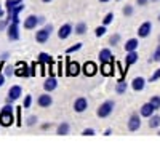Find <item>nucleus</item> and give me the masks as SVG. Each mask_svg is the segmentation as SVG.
I'll list each match as a JSON object with an SVG mask.
<instances>
[{
	"instance_id": "nucleus-1",
	"label": "nucleus",
	"mask_w": 160,
	"mask_h": 144,
	"mask_svg": "<svg viewBox=\"0 0 160 144\" xmlns=\"http://www.w3.org/2000/svg\"><path fill=\"white\" fill-rule=\"evenodd\" d=\"M13 123H16V117L13 115V104L8 102L0 111V125L2 127H11Z\"/></svg>"
},
{
	"instance_id": "nucleus-2",
	"label": "nucleus",
	"mask_w": 160,
	"mask_h": 144,
	"mask_svg": "<svg viewBox=\"0 0 160 144\" xmlns=\"http://www.w3.org/2000/svg\"><path fill=\"white\" fill-rule=\"evenodd\" d=\"M114 107H115V102H114V101H111V99H109V101H104L101 106L98 107L96 114H98L99 119H108V117L112 114Z\"/></svg>"
},
{
	"instance_id": "nucleus-3",
	"label": "nucleus",
	"mask_w": 160,
	"mask_h": 144,
	"mask_svg": "<svg viewBox=\"0 0 160 144\" xmlns=\"http://www.w3.org/2000/svg\"><path fill=\"white\" fill-rule=\"evenodd\" d=\"M21 93H22V88L19 85H13L10 90H8V101L7 102H13L21 98Z\"/></svg>"
},
{
	"instance_id": "nucleus-4",
	"label": "nucleus",
	"mask_w": 160,
	"mask_h": 144,
	"mask_svg": "<svg viewBox=\"0 0 160 144\" xmlns=\"http://www.w3.org/2000/svg\"><path fill=\"white\" fill-rule=\"evenodd\" d=\"M88 109V101H87V98H77L75 101H74V111L77 112V114H82V112H85Z\"/></svg>"
},
{
	"instance_id": "nucleus-5",
	"label": "nucleus",
	"mask_w": 160,
	"mask_h": 144,
	"mask_svg": "<svg viewBox=\"0 0 160 144\" xmlns=\"http://www.w3.org/2000/svg\"><path fill=\"white\" fill-rule=\"evenodd\" d=\"M7 32H8V38L11 42H16L18 38H19V29H18V22H10L8 24V29H7Z\"/></svg>"
},
{
	"instance_id": "nucleus-6",
	"label": "nucleus",
	"mask_w": 160,
	"mask_h": 144,
	"mask_svg": "<svg viewBox=\"0 0 160 144\" xmlns=\"http://www.w3.org/2000/svg\"><path fill=\"white\" fill-rule=\"evenodd\" d=\"M114 69H115L114 61L101 62V67H99V71H101V74H102L104 77H112V75H114Z\"/></svg>"
},
{
	"instance_id": "nucleus-7",
	"label": "nucleus",
	"mask_w": 160,
	"mask_h": 144,
	"mask_svg": "<svg viewBox=\"0 0 160 144\" xmlns=\"http://www.w3.org/2000/svg\"><path fill=\"white\" fill-rule=\"evenodd\" d=\"M139 128H141V117L138 114H133L128 119V130L130 132H136Z\"/></svg>"
},
{
	"instance_id": "nucleus-8",
	"label": "nucleus",
	"mask_w": 160,
	"mask_h": 144,
	"mask_svg": "<svg viewBox=\"0 0 160 144\" xmlns=\"http://www.w3.org/2000/svg\"><path fill=\"white\" fill-rule=\"evenodd\" d=\"M82 69H83V74L87 75V77H93L96 72H98V66L93 61H87L83 66H82Z\"/></svg>"
},
{
	"instance_id": "nucleus-9",
	"label": "nucleus",
	"mask_w": 160,
	"mask_h": 144,
	"mask_svg": "<svg viewBox=\"0 0 160 144\" xmlns=\"http://www.w3.org/2000/svg\"><path fill=\"white\" fill-rule=\"evenodd\" d=\"M80 69H82V66L77 62V61H69L68 62V74L69 77H77L78 74H80Z\"/></svg>"
},
{
	"instance_id": "nucleus-10",
	"label": "nucleus",
	"mask_w": 160,
	"mask_h": 144,
	"mask_svg": "<svg viewBox=\"0 0 160 144\" xmlns=\"http://www.w3.org/2000/svg\"><path fill=\"white\" fill-rule=\"evenodd\" d=\"M37 104L40 107H50L51 104H53V98H51V95H48V93H43V95H40L38 98H37Z\"/></svg>"
},
{
	"instance_id": "nucleus-11",
	"label": "nucleus",
	"mask_w": 160,
	"mask_h": 144,
	"mask_svg": "<svg viewBox=\"0 0 160 144\" xmlns=\"http://www.w3.org/2000/svg\"><path fill=\"white\" fill-rule=\"evenodd\" d=\"M72 31H74V27H72L71 24L66 22V24H62L61 27H59V31H58V37L61 38V40H66V38H68V37L72 34Z\"/></svg>"
},
{
	"instance_id": "nucleus-12",
	"label": "nucleus",
	"mask_w": 160,
	"mask_h": 144,
	"mask_svg": "<svg viewBox=\"0 0 160 144\" xmlns=\"http://www.w3.org/2000/svg\"><path fill=\"white\" fill-rule=\"evenodd\" d=\"M40 22V19L35 16V15H29L28 18L24 19V29H28V31H32L37 27V24Z\"/></svg>"
},
{
	"instance_id": "nucleus-13",
	"label": "nucleus",
	"mask_w": 160,
	"mask_h": 144,
	"mask_svg": "<svg viewBox=\"0 0 160 144\" xmlns=\"http://www.w3.org/2000/svg\"><path fill=\"white\" fill-rule=\"evenodd\" d=\"M151 31H152V24H151L149 21H146V22H142V24L139 26V29H138V37L146 38V37L151 34Z\"/></svg>"
},
{
	"instance_id": "nucleus-14",
	"label": "nucleus",
	"mask_w": 160,
	"mask_h": 144,
	"mask_svg": "<svg viewBox=\"0 0 160 144\" xmlns=\"http://www.w3.org/2000/svg\"><path fill=\"white\" fill-rule=\"evenodd\" d=\"M50 31H47L45 27L43 29H38L37 32H35V40L38 42V43H47L48 42V38H50Z\"/></svg>"
},
{
	"instance_id": "nucleus-15",
	"label": "nucleus",
	"mask_w": 160,
	"mask_h": 144,
	"mask_svg": "<svg viewBox=\"0 0 160 144\" xmlns=\"http://www.w3.org/2000/svg\"><path fill=\"white\" fill-rule=\"evenodd\" d=\"M56 87H58V80H56L55 75H50L45 80V83H43V90L45 91H55Z\"/></svg>"
},
{
	"instance_id": "nucleus-16",
	"label": "nucleus",
	"mask_w": 160,
	"mask_h": 144,
	"mask_svg": "<svg viewBox=\"0 0 160 144\" xmlns=\"http://www.w3.org/2000/svg\"><path fill=\"white\" fill-rule=\"evenodd\" d=\"M99 61L101 62H109V61H114V55H112V51L109 48H102L99 51V55H98Z\"/></svg>"
},
{
	"instance_id": "nucleus-17",
	"label": "nucleus",
	"mask_w": 160,
	"mask_h": 144,
	"mask_svg": "<svg viewBox=\"0 0 160 144\" xmlns=\"http://www.w3.org/2000/svg\"><path fill=\"white\" fill-rule=\"evenodd\" d=\"M146 87V80L142 77H135L133 78V82H131V88L135 90V91H142Z\"/></svg>"
},
{
	"instance_id": "nucleus-18",
	"label": "nucleus",
	"mask_w": 160,
	"mask_h": 144,
	"mask_svg": "<svg viewBox=\"0 0 160 144\" xmlns=\"http://www.w3.org/2000/svg\"><path fill=\"white\" fill-rule=\"evenodd\" d=\"M138 61V53H136V50H133V51H127V56H125V66H131V64H135Z\"/></svg>"
},
{
	"instance_id": "nucleus-19",
	"label": "nucleus",
	"mask_w": 160,
	"mask_h": 144,
	"mask_svg": "<svg viewBox=\"0 0 160 144\" xmlns=\"http://www.w3.org/2000/svg\"><path fill=\"white\" fill-rule=\"evenodd\" d=\"M154 106L151 104V101L149 102H146V104H142L141 106V117H151L152 114H154Z\"/></svg>"
},
{
	"instance_id": "nucleus-20",
	"label": "nucleus",
	"mask_w": 160,
	"mask_h": 144,
	"mask_svg": "<svg viewBox=\"0 0 160 144\" xmlns=\"http://www.w3.org/2000/svg\"><path fill=\"white\" fill-rule=\"evenodd\" d=\"M29 67L31 66H21V67H15V75H18V77H31L32 75V72L29 71Z\"/></svg>"
},
{
	"instance_id": "nucleus-21",
	"label": "nucleus",
	"mask_w": 160,
	"mask_h": 144,
	"mask_svg": "<svg viewBox=\"0 0 160 144\" xmlns=\"http://www.w3.org/2000/svg\"><path fill=\"white\" fill-rule=\"evenodd\" d=\"M38 62H42V64H48L50 67L55 66V61H53V58H51L50 55H47V53H40V55H38Z\"/></svg>"
},
{
	"instance_id": "nucleus-22",
	"label": "nucleus",
	"mask_w": 160,
	"mask_h": 144,
	"mask_svg": "<svg viewBox=\"0 0 160 144\" xmlns=\"http://www.w3.org/2000/svg\"><path fill=\"white\" fill-rule=\"evenodd\" d=\"M22 10H24V5H22V3L18 5V7H15V8H10V10H8V21H11V18L18 16Z\"/></svg>"
},
{
	"instance_id": "nucleus-23",
	"label": "nucleus",
	"mask_w": 160,
	"mask_h": 144,
	"mask_svg": "<svg viewBox=\"0 0 160 144\" xmlns=\"http://www.w3.org/2000/svg\"><path fill=\"white\" fill-rule=\"evenodd\" d=\"M139 45V40L138 38H130V40H127L125 43V51H133V50H136Z\"/></svg>"
},
{
	"instance_id": "nucleus-24",
	"label": "nucleus",
	"mask_w": 160,
	"mask_h": 144,
	"mask_svg": "<svg viewBox=\"0 0 160 144\" xmlns=\"http://www.w3.org/2000/svg\"><path fill=\"white\" fill-rule=\"evenodd\" d=\"M45 66V64H42V62H32V75H42L43 72H42V67Z\"/></svg>"
},
{
	"instance_id": "nucleus-25",
	"label": "nucleus",
	"mask_w": 160,
	"mask_h": 144,
	"mask_svg": "<svg viewBox=\"0 0 160 144\" xmlns=\"http://www.w3.org/2000/svg\"><path fill=\"white\" fill-rule=\"evenodd\" d=\"M149 127L151 128H157V127H160V115H151L149 117Z\"/></svg>"
},
{
	"instance_id": "nucleus-26",
	"label": "nucleus",
	"mask_w": 160,
	"mask_h": 144,
	"mask_svg": "<svg viewBox=\"0 0 160 144\" xmlns=\"http://www.w3.org/2000/svg\"><path fill=\"white\" fill-rule=\"evenodd\" d=\"M85 32H87V24L85 22H78L77 27H75V34L77 35H83Z\"/></svg>"
},
{
	"instance_id": "nucleus-27",
	"label": "nucleus",
	"mask_w": 160,
	"mask_h": 144,
	"mask_svg": "<svg viewBox=\"0 0 160 144\" xmlns=\"http://www.w3.org/2000/svg\"><path fill=\"white\" fill-rule=\"evenodd\" d=\"M69 128H71L69 123H61V125L58 127V135H61V136H62V135H68V133H69Z\"/></svg>"
},
{
	"instance_id": "nucleus-28",
	"label": "nucleus",
	"mask_w": 160,
	"mask_h": 144,
	"mask_svg": "<svg viewBox=\"0 0 160 144\" xmlns=\"http://www.w3.org/2000/svg\"><path fill=\"white\" fill-rule=\"evenodd\" d=\"M22 2H24V0H7L5 7H7V10H10V8H15V7L21 5Z\"/></svg>"
},
{
	"instance_id": "nucleus-29",
	"label": "nucleus",
	"mask_w": 160,
	"mask_h": 144,
	"mask_svg": "<svg viewBox=\"0 0 160 144\" xmlns=\"http://www.w3.org/2000/svg\"><path fill=\"white\" fill-rule=\"evenodd\" d=\"M80 48H82V43H74L72 47H69L68 50H66V55H72V53H75V51H78Z\"/></svg>"
},
{
	"instance_id": "nucleus-30",
	"label": "nucleus",
	"mask_w": 160,
	"mask_h": 144,
	"mask_svg": "<svg viewBox=\"0 0 160 144\" xmlns=\"http://www.w3.org/2000/svg\"><path fill=\"white\" fill-rule=\"evenodd\" d=\"M106 32H108V26H104V24L95 29V35H96V37H102Z\"/></svg>"
},
{
	"instance_id": "nucleus-31",
	"label": "nucleus",
	"mask_w": 160,
	"mask_h": 144,
	"mask_svg": "<svg viewBox=\"0 0 160 144\" xmlns=\"http://www.w3.org/2000/svg\"><path fill=\"white\" fill-rule=\"evenodd\" d=\"M115 91L118 95H123L125 91H127V83L122 80V82H118V85H117V88H115Z\"/></svg>"
},
{
	"instance_id": "nucleus-32",
	"label": "nucleus",
	"mask_w": 160,
	"mask_h": 144,
	"mask_svg": "<svg viewBox=\"0 0 160 144\" xmlns=\"http://www.w3.org/2000/svg\"><path fill=\"white\" fill-rule=\"evenodd\" d=\"M32 106V96L31 95H26V98H24V101H22V107L24 109H29Z\"/></svg>"
},
{
	"instance_id": "nucleus-33",
	"label": "nucleus",
	"mask_w": 160,
	"mask_h": 144,
	"mask_svg": "<svg viewBox=\"0 0 160 144\" xmlns=\"http://www.w3.org/2000/svg\"><path fill=\"white\" fill-rule=\"evenodd\" d=\"M112 19H114V13H108V15L104 16V19H102V24L104 26H109L112 22Z\"/></svg>"
},
{
	"instance_id": "nucleus-34",
	"label": "nucleus",
	"mask_w": 160,
	"mask_h": 144,
	"mask_svg": "<svg viewBox=\"0 0 160 144\" xmlns=\"http://www.w3.org/2000/svg\"><path fill=\"white\" fill-rule=\"evenodd\" d=\"M151 104L154 106V109H158L160 107V96H152L151 98Z\"/></svg>"
},
{
	"instance_id": "nucleus-35",
	"label": "nucleus",
	"mask_w": 160,
	"mask_h": 144,
	"mask_svg": "<svg viewBox=\"0 0 160 144\" xmlns=\"http://www.w3.org/2000/svg\"><path fill=\"white\" fill-rule=\"evenodd\" d=\"M35 123H37V117H35V115L28 117V120H26V125H28V127H32V125H35Z\"/></svg>"
},
{
	"instance_id": "nucleus-36",
	"label": "nucleus",
	"mask_w": 160,
	"mask_h": 144,
	"mask_svg": "<svg viewBox=\"0 0 160 144\" xmlns=\"http://www.w3.org/2000/svg\"><path fill=\"white\" fill-rule=\"evenodd\" d=\"M123 15L125 16H131L133 15V7L131 5H125L123 7Z\"/></svg>"
},
{
	"instance_id": "nucleus-37",
	"label": "nucleus",
	"mask_w": 160,
	"mask_h": 144,
	"mask_svg": "<svg viewBox=\"0 0 160 144\" xmlns=\"http://www.w3.org/2000/svg\"><path fill=\"white\" fill-rule=\"evenodd\" d=\"M16 125L18 127L22 125V120H21V107H16Z\"/></svg>"
},
{
	"instance_id": "nucleus-38",
	"label": "nucleus",
	"mask_w": 160,
	"mask_h": 144,
	"mask_svg": "<svg viewBox=\"0 0 160 144\" xmlns=\"http://www.w3.org/2000/svg\"><path fill=\"white\" fill-rule=\"evenodd\" d=\"M118 40H120V35H118V34H114V35L111 37L109 43H111V45H117V43H118Z\"/></svg>"
},
{
	"instance_id": "nucleus-39",
	"label": "nucleus",
	"mask_w": 160,
	"mask_h": 144,
	"mask_svg": "<svg viewBox=\"0 0 160 144\" xmlns=\"http://www.w3.org/2000/svg\"><path fill=\"white\" fill-rule=\"evenodd\" d=\"M152 59L154 61H160V45L155 48V51H154V56H152Z\"/></svg>"
},
{
	"instance_id": "nucleus-40",
	"label": "nucleus",
	"mask_w": 160,
	"mask_h": 144,
	"mask_svg": "<svg viewBox=\"0 0 160 144\" xmlns=\"http://www.w3.org/2000/svg\"><path fill=\"white\" fill-rule=\"evenodd\" d=\"M158 78H160V69L155 71V72L152 74V77L149 78V82H155V80H158Z\"/></svg>"
},
{
	"instance_id": "nucleus-41",
	"label": "nucleus",
	"mask_w": 160,
	"mask_h": 144,
	"mask_svg": "<svg viewBox=\"0 0 160 144\" xmlns=\"http://www.w3.org/2000/svg\"><path fill=\"white\" fill-rule=\"evenodd\" d=\"M82 135H83V136H88V135H95V130L87 128V130H83V132H82Z\"/></svg>"
},
{
	"instance_id": "nucleus-42",
	"label": "nucleus",
	"mask_w": 160,
	"mask_h": 144,
	"mask_svg": "<svg viewBox=\"0 0 160 144\" xmlns=\"http://www.w3.org/2000/svg\"><path fill=\"white\" fill-rule=\"evenodd\" d=\"M8 29V21H0V31Z\"/></svg>"
},
{
	"instance_id": "nucleus-43",
	"label": "nucleus",
	"mask_w": 160,
	"mask_h": 144,
	"mask_svg": "<svg viewBox=\"0 0 160 144\" xmlns=\"http://www.w3.org/2000/svg\"><path fill=\"white\" fill-rule=\"evenodd\" d=\"M136 3H138L139 7H144V5L149 3V0H136Z\"/></svg>"
},
{
	"instance_id": "nucleus-44",
	"label": "nucleus",
	"mask_w": 160,
	"mask_h": 144,
	"mask_svg": "<svg viewBox=\"0 0 160 144\" xmlns=\"http://www.w3.org/2000/svg\"><path fill=\"white\" fill-rule=\"evenodd\" d=\"M5 80H7V78H5V75H3L2 72H0V87H2V85L5 83Z\"/></svg>"
},
{
	"instance_id": "nucleus-45",
	"label": "nucleus",
	"mask_w": 160,
	"mask_h": 144,
	"mask_svg": "<svg viewBox=\"0 0 160 144\" xmlns=\"http://www.w3.org/2000/svg\"><path fill=\"white\" fill-rule=\"evenodd\" d=\"M5 74H7V75H11V74H15V69H13V67H7Z\"/></svg>"
},
{
	"instance_id": "nucleus-46",
	"label": "nucleus",
	"mask_w": 160,
	"mask_h": 144,
	"mask_svg": "<svg viewBox=\"0 0 160 144\" xmlns=\"http://www.w3.org/2000/svg\"><path fill=\"white\" fill-rule=\"evenodd\" d=\"M45 29L50 31V32H53V26H51V24H47V26H45Z\"/></svg>"
},
{
	"instance_id": "nucleus-47",
	"label": "nucleus",
	"mask_w": 160,
	"mask_h": 144,
	"mask_svg": "<svg viewBox=\"0 0 160 144\" xmlns=\"http://www.w3.org/2000/svg\"><path fill=\"white\" fill-rule=\"evenodd\" d=\"M3 15H5V13H3V10H2V7H0V18H3Z\"/></svg>"
},
{
	"instance_id": "nucleus-48",
	"label": "nucleus",
	"mask_w": 160,
	"mask_h": 144,
	"mask_svg": "<svg viewBox=\"0 0 160 144\" xmlns=\"http://www.w3.org/2000/svg\"><path fill=\"white\" fill-rule=\"evenodd\" d=\"M101 3H108V2H111V0H99Z\"/></svg>"
},
{
	"instance_id": "nucleus-49",
	"label": "nucleus",
	"mask_w": 160,
	"mask_h": 144,
	"mask_svg": "<svg viewBox=\"0 0 160 144\" xmlns=\"http://www.w3.org/2000/svg\"><path fill=\"white\" fill-rule=\"evenodd\" d=\"M42 2H43V3H50V2H51V0H42Z\"/></svg>"
},
{
	"instance_id": "nucleus-50",
	"label": "nucleus",
	"mask_w": 160,
	"mask_h": 144,
	"mask_svg": "<svg viewBox=\"0 0 160 144\" xmlns=\"http://www.w3.org/2000/svg\"><path fill=\"white\" fill-rule=\"evenodd\" d=\"M158 21H160V15H158Z\"/></svg>"
},
{
	"instance_id": "nucleus-51",
	"label": "nucleus",
	"mask_w": 160,
	"mask_h": 144,
	"mask_svg": "<svg viewBox=\"0 0 160 144\" xmlns=\"http://www.w3.org/2000/svg\"><path fill=\"white\" fill-rule=\"evenodd\" d=\"M152 2H157V0H152Z\"/></svg>"
},
{
	"instance_id": "nucleus-52",
	"label": "nucleus",
	"mask_w": 160,
	"mask_h": 144,
	"mask_svg": "<svg viewBox=\"0 0 160 144\" xmlns=\"http://www.w3.org/2000/svg\"><path fill=\"white\" fill-rule=\"evenodd\" d=\"M158 42H160V37H158Z\"/></svg>"
},
{
	"instance_id": "nucleus-53",
	"label": "nucleus",
	"mask_w": 160,
	"mask_h": 144,
	"mask_svg": "<svg viewBox=\"0 0 160 144\" xmlns=\"http://www.w3.org/2000/svg\"><path fill=\"white\" fill-rule=\"evenodd\" d=\"M158 135H160V132H158Z\"/></svg>"
}]
</instances>
